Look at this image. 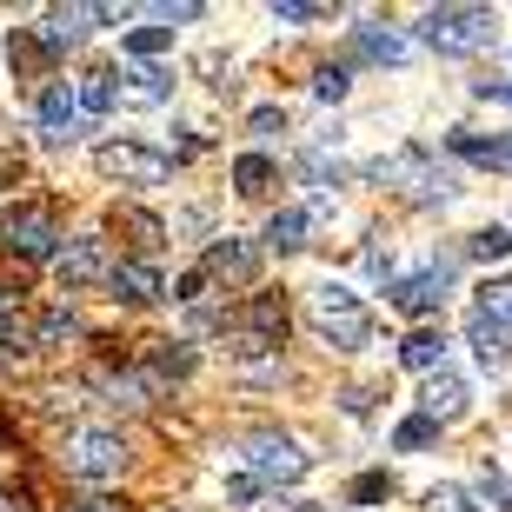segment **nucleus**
Segmentation results:
<instances>
[{"instance_id":"obj_1","label":"nucleus","mask_w":512,"mask_h":512,"mask_svg":"<svg viewBox=\"0 0 512 512\" xmlns=\"http://www.w3.org/2000/svg\"><path fill=\"white\" fill-rule=\"evenodd\" d=\"M306 320H313V333H320L333 353H360V346L373 340L366 300L353 293V286H340V280H320L313 293H306Z\"/></svg>"},{"instance_id":"obj_2","label":"nucleus","mask_w":512,"mask_h":512,"mask_svg":"<svg viewBox=\"0 0 512 512\" xmlns=\"http://www.w3.org/2000/svg\"><path fill=\"white\" fill-rule=\"evenodd\" d=\"M127 459H133V446H127L120 426H74L67 446H60V466H67L74 479H87V486L120 479V473H127Z\"/></svg>"},{"instance_id":"obj_3","label":"nucleus","mask_w":512,"mask_h":512,"mask_svg":"<svg viewBox=\"0 0 512 512\" xmlns=\"http://www.w3.org/2000/svg\"><path fill=\"white\" fill-rule=\"evenodd\" d=\"M419 40L433 54H479L499 40V14L493 7H426L419 14Z\"/></svg>"},{"instance_id":"obj_4","label":"nucleus","mask_w":512,"mask_h":512,"mask_svg":"<svg viewBox=\"0 0 512 512\" xmlns=\"http://www.w3.org/2000/svg\"><path fill=\"white\" fill-rule=\"evenodd\" d=\"M366 180L406 187L419 207H433V200H453V193H459V173L446 167V160H433L426 147H399L393 160H373V167H366Z\"/></svg>"},{"instance_id":"obj_5","label":"nucleus","mask_w":512,"mask_h":512,"mask_svg":"<svg viewBox=\"0 0 512 512\" xmlns=\"http://www.w3.org/2000/svg\"><path fill=\"white\" fill-rule=\"evenodd\" d=\"M240 459H247V473L260 479V486H300V479L313 473V453L286 433H247Z\"/></svg>"},{"instance_id":"obj_6","label":"nucleus","mask_w":512,"mask_h":512,"mask_svg":"<svg viewBox=\"0 0 512 512\" xmlns=\"http://www.w3.org/2000/svg\"><path fill=\"white\" fill-rule=\"evenodd\" d=\"M0 253L14 260H60V227L47 207H7L0 213Z\"/></svg>"},{"instance_id":"obj_7","label":"nucleus","mask_w":512,"mask_h":512,"mask_svg":"<svg viewBox=\"0 0 512 512\" xmlns=\"http://www.w3.org/2000/svg\"><path fill=\"white\" fill-rule=\"evenodd\" d=\"M94 167L107 180H127V187H160L173 173V153H153L140 140H107V147H94Z\"/></svg>"},{"instance_id":"obj_8","label":"nucleus","mask_w":512,"mask_h":512,"mask_svg":"<svg viewBox=\"0 0 512 512\" xmlns=\"http://www.w3.org/2000/svg\"><path fill=\"white\" fill-rule=\"evenodd\" d=\"M60 273V293H80V286H100L107 273H114V260H107V240L100 233H80V240H67L54 260Z\"/></svg>"},{"instance_id":"obj_9","label":"nucleus","mask_w":512,"mask_h":512,"mask_svg":"<svg viewBox=\"0 0 512 512\" xmlns=\"http://www.w3.org/2000/svg\"><path fill=\"white\" fill-rule=\"evenodd\" d=\"M446 300H453V260H433L426 273H413V280H393V306H399V313H413V320L439 313Z\"/></svg>"},{"instance_id":"obj_10","label":"nucleus","mask_w":512,"mask_h":512,"mask_svg":"<svg viewBox=\"0 0 512 512\" xmlns=\"http://www.w3.org/2000/svg\"><path fill=\"white\" fill-rule=\"evenodd\" d=\"M200 273H207V280H227V286H247L253 273H260V247L240 240V233H220L207 247V260H200Z\"/></svg>"},{"instance_id":"obj_11","label":"nucleus","mask_w":512,"mask_h":512,"mask_svg":"<svg viewBox=\"0 0 512 512\" xmlns=\"http://www.w3.org/2000/svg\"><path fill=\"white\" fill-rule=\"evenodd\" d=\"M40 140H47V147H67V140H80V100H74V80H54V87L40 94Z\"/></svg>"},{"instance_id":"obj_12","label":"nucleus","mask_w":512,"mask_h":512,"mask_svg":"<svg viewBox=\"0 0 512 512\" xmlns=\"http://www.w3.org/2000/svg\"><path fill=\"white\" fill-rule=\"evenodd\" d=\"M466 406H473V386L459 380L453 366H439L433 380H426V393H419V413L433 419V426H453V419H466Z\"/></svg>"},{"instance_id":"obj_13","label":"nucleus","mask_w":512,"mask_h":512,"mask_svg":"<svg viewBox=\"0 0 512 512\" xmlns=\"http://www.w3.org/2000/svg\"><path fill=\"white\" fill-rule=\"evenodd\" d=\"M107 286H114V300H133V306H147V300L167 293V280H160V266H153V260H114Z\"/></svg>"},{"instance_id":"obj_14","label":"nucleus","mask_w":512,"mask_h":512,"mask_svg":"<svg viewBox=\"0 0 512 512\" xmlns=\"http://www.w3.org/2000/svg\"><path fill=\"white\" fill-rule=\"evenodd\" d=\"M399 366H406V373H426V380H433L439 366H446V333H439V326H413V333L399 340Z\"/></svg>"},{"instance_id":"obj_15","label":"nucleus","mask_w":512,"mask_h":512,"mask_svg":"<svg viewBox=\"0 0 512 512\" xmlns=\"http://www.w3.org/2000/svg\"><path fill=\"white\" fill-rule=\"evenodd\" d=\"M446 147H453L459 160H479V167H512V133H466L459 127Z\"/></svg>"},{"instance_id":"obj_16","label":"nucleus","mask_w":512,"mask_h":512,"mask_svg":"<svg viewBox=\"0 0 512 512\" xmlns=\"http://www.w3.org/2000/svg\"><path fill=\"white\" fill-rule=\"evenodd\" d=\"M87 20H94V7H54V14L34 27V40L47 47V54H60V47H74V40L87 34Z\"/></svg>"},{"instance_id":"obj_17","label":"nucleus","mask_w":512,"mask_h":512,"mask_svg":"<svg viewBox=\"0 0 512 512\" xmlns=\"http://www.w3.org/2000/svg\"><path fill=\"white\" fill-rule=\"evenodd\" d=\"M120 80H127L120 94H127L133 107H160V100L173 94V74H167V67H153V60H133V67H127Z\"/></svg>"},{"instance_id":"obj_18","label":"nucleus","mask_w":512,"mask_h":512,"mask_svg":"<svg viewBox=\"0 0 512 512\" xmlns=\"http://www.w3.org/2000/svg\"><path fill=\"white\" fill-rule=\"evenodd\" d=\"M74 100H80V114H114V100H120V74L114 67H94V74H80L74 80Z\"/></svg>"},{"instance_id":"obj_19","label":"nucleus","mask_w":512,"mask_h":512,"mask_svg":"<svg viewBox=\"0 0 512 512\" xmlns=\"http://www.w3.org/2000/svg\"><path fill=\"white\" fill-rule=\"evenodd\" d=\"M147 373L160 386H167V380H187V373H193V346L187 340H147Z\"/></svg>"},{"instance_id":"obj_20","label":"nucleus","mask_w":512,"mask_h":512,"mask_svg":"<svg viewBox=\"0 0 512 512\" xmlns=\"http://www.w3.org/2000/svg\"><path fill=\"white\" fill-rule=\"evenodd\" d=\"M80 333V320H74V306H47L34 320V333H27V346H40V353H54V346H67Z\"/></svg>"},{"instance_id":"obj_21","label":"nucleus","mask_w":512,"mask_h":512,"mask_svg":"<svg viewBox=\"0 0 512 512\" xmlns=\"http://www.w3.org/2000/svg\"><path fill=\"white\" fill-rule=\"evenodd\" d=\"M306 227H313V220H306L300 207H280L273 220H266V233H260V240H266L273 253H300V247H306Z\"/></svg>"},{"instance_id":"obj_22","label":"nucleus","mask_w":512,"mask_h":512,"mask_svg":"<svg viewBox=\"0 0 512 512\" xmlns=\"http://www.w3.org/2000/svg\"><path fill=\"white\" fill-rule=\"evenodd\" d=\"M353 54H366V60H380V67H399V60L413 54L399 34H386V27H353Z\"/></svg>"},{"instance_id":"obj_23","label":"nucleus","mask_w":512,"mask_h":512,"mask_svg":"<svg viewBox=\"0 0 512 512\" xmlns=\"http://www.w3.org/2000/svg\"><path fill=\"white\" fill-rule=\"evenodd\" d=\"M466 340H473V353H479V366H486V373H493V366H506V353H512V333H499L493 320H466Z\"/></svg>"},{"instance_id":"obj_24","label":"nucleus","mask_w":512,"mask_h":512,"mask_svg":"<svg viewBox=\"0 0 512 512\" xmlns=\"http://www.w3.org/2000/svg\"><path fill=\"white\" fill-rule=\"evenodd\" d=\"M273 180H280V167H273L266 153H240V160H233V193H247V200H260V193L273 187Z\"/></svg>"},{"instance_id":"obj_25","label":"nucleus","mask_w":512,"mask_h":512,"mask_svg":"<svg viewBox=\"0 0 512 512\" xmlns=\"http://www.w3.org/2000/svg\"><path fill=\"white\" fill-rule=\"evenodd\" d=\"M473 506H479V512H512L506 473H493V466H486V473H479V486H473Z\"/></svg>"},{"instance_id":"obj_26","label":"nucleus","mask_w":512,"mask_h":512,"mask_svg":"<svg viewBox=\"0 0 512 512\" xmlns=\"http://www.w3.org/2000/svg\"><path fill=\"white\" fill-rule=\"evenodd\" d=\"M433 439H439V426H433L426 413H406V419L393 426V446H399V453H419V446H433Z\"/></svg>"},{"instance_id":"obj_27","label":"nucleus","mask_w":512,"mask_h":512,"mask_svg":"<svg viewBox=\"0 0 512 512\" xmlns=\"http://www.w3.org/2000/svg\"><path fill=\"white\" fill-rule=\"evenodd\" d=\"M120 47H127V60H153V54H167V47H173V27H133Z\"/></svg>"},{"instance_id":"obj_28","label":"nucleus","mask_w":512,"mask_h":512,"mask_svg":"<svg viewBox=\"0 0 512 512\" xmlns=\"http://www.w3.org/2000/svg\"><path fill=\"white\" fill-rule=\"evenodd\" d=\"M466 253H473V260H512V233L506 227H479L473 240H466Z\"/></svg>"},{"instance_id":"obj_29","label":"nucleus","mask_w":512,"mask_h":512,"mask_svg":"<svg viewBox=\"0 0 512 512\" xmlns=\"http://www.w3.org/2000/svg\"><path fill=\"white\" fill-rule=\"evenodd\" d=\"M346 499H353V506H386V499H393V473H360Z\"/></svg>"},{"instance_id":"obj_30","label":"nucleus","mask_w":512,"mask_h":512,"mask_svg":"<svg viewBox=\"0 0 512 512\" xmlns=\"http://www.w3.org/2000/svg\"><path fill=\"white\" fill-rule=\"evenodd\" d=\"M346 87H353V80H346V67H320V74H313V100H326V107H340Z\"/></svg>"},{"instance_id":"obj_31","label":"nucleus","mask_w":512,"mask_h":512,"mask_svg":"<svg viewBox=\"0 0 512 512\" xmlns=\"http://www.w3.org/2000/svg\"><path fill=\"white\" fill-rule=\"evenodd\" d=\"M426 512H479V506H473L466 486H433V493H426Z\"/></svg>"},{"instance_id":"obj_32","label":"nucleus","mask_w":512,"mask_h":512,"mask_svg":"<svg viewBox=\"0 0 512 512\" xmlns=\"http://www.w3.org/2000/svg\"><path fill=\"white\" fill-rule=\"evenodd\" d=\"M0 346H27V326H20L14 293H0Z\"/></svg>"},{"instance_id":"obj_33","label":"nucleus","mask_w":512,"mask_h":512,"mask_svg":"<svg viewBox=\"0 0 512 512\" xmlns=\"http://www.w3.org/2000/svg\"><path fill=\"white\" fill-rule=\"evenodd\" d=\"M260 493H266V486H260L253 473H233V479H227V499H233V506H247V512L260 506Z\"/></svg>"},{"instance_id":"obj_34","label":"nucleus","mask_w":512,"mask_h":512,"mask_svg":"<svg viewBox=\"0 0 512 512\" xmlns=\"http://www.w3.org/2000/svg\"><path fill=\"white\" fill-rule=\"evenodd\" d=\"M200 14H207L200 0H160V7H153V20H160V27H173V20H200Z\"/></svg>"},{"instance_id":"obj_35","label":"nucleus","mask_w":512,"mask_h":512,"mask_svg":"<svg viewBox=\"0 0 512 512\" xmlns=\"http://www.w3.org/2000/svg\"><path fill=\"white\" fill-rule=\"evenodd\" d=\"M326 7H306V0H273V20H286V27H306V20H320Z\"/></svg>"},{"instance_id":"obj_36","label":"nucleus","mask_w":512,"mask_h":512,"mask_svg":"<svg viewBox=\"0 0 512 512\" xmlns=\"http://www.w3.org/2000/svg\"><path fill=\"white\" fill-rule=\"evenodd\" d=\"M247 133H260V140H266V133H286V107H253Z\"/></svg>"},{"instance_id":"obj_37","label":"nucleus","mask_w":512,"mask_h":512,"mask_svg":"<svg viewBox=\"0 0 512 512\" xmlns=\"http://www.w3.org/2000/svg\"><path fill=\"white\" fill-rule=\"evenodd\" d=\"M40 413H47V419H60V413H80V393H60V386H54V393H40Z\"/></svg>"},{"instance_id":"obj_38","label":"nucleus","mask_w":512,"mask_h":512,"mask_svg":"<svg viewBox=\"0 0 512 512\" xmlns=\"http://www.w3.org/2000/svg\"><path fill=\"white\" fill-rule=\"evenodd\" d=\"M127 227L140 233V247H160V233H167L160 220H153V213H127Z\"/></svg>"},{"instance_id":"obj_39","label":"nucleus","mask_w":512,"mask_h":512,"mask_svg":"<svg viewBox=\"0 0 512 512\" xmlns=\"http://www.w3.org/2000/svg\"><path fill=\"white\" fill-rule=\"evenodd\" d=\"M340 406H346L353 419H360V413H373V386H346V393H340Z\"/></svg>"},{"instance_id":"obj_40","label":"nucleus","mask_w":512,"mask_h":512,"mask_svg":"<svg viewBox=\"0 0 512 512\" xmlns=\"http://www.w3.org/2000/svg\"><path fill=\"white\" fill-rule=\"evenodd\" d=\"M479 100H499V107H512V80H473Z\"/></svg>"},{"instance_id":"obj_41","label":"nucleus","mask_w":512,"mask_h":512,"mask_svg":"<svg viewBox=\"0 0 512 512\" xmlns=\"http://www.w3.org/2000/svg\"><path fill=\"white\" fill-rule=\"evenodd\" d=\"M200 293H207V273H200V266H193V273H180V286H173V300H200Z\"/></svg>"},{"instance_id":"obj_42","label":"nucleus","mask_w":512,"mask_h":512,"mask_svg":"<svg viewBox=\"0 0 512 512\" xmlns=\"http://www.w3.org/2000/svg\"><path fill=\"white\" fill-rule=\"evenodd\" d=\"M74 512H114V506H107V499H80Z\"/></svg>"},{"instance_id":"obj_43","label":"nucleus","mask_w":512,"mask_h":512,"mask_svg":"<svg viewBox=\"0 0 512 512\" xmlns=\"http://www.w3.org/2000/svg\"><path fill=\"white\" fill-rule=\"evenodd\" d=\"M0 512H27V506H20V499H7V493H0Z\"/></svg>"}]
</instances>
